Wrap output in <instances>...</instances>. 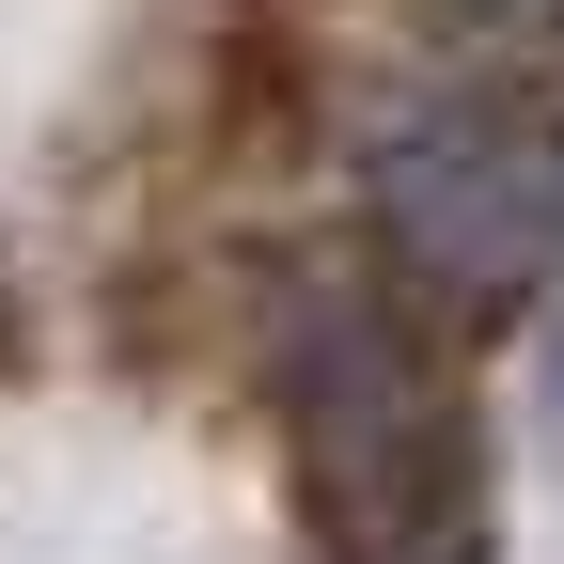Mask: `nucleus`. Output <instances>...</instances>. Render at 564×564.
Returning a JSON list of instances; mask_svg holds the SVG:
<instances>
[{"label":"nucleus","mask_w":564,"mask_h":564,"mask_svg":"<svg viewBox=\"0 0 564 564\" xmlns=\"http://www.w3.org/2000/svg\"><path fill=\"white\" fill-rule=\"evenodd\" d=\"M502 17H564V0H502Z\"/></svg>","instance_id":"nucleus-3"},{"label":"nucleus","mask_w":564,"mask_h":564,"mask_svg":"<svg viewBox=\"0 0 564 564\" xmlns=\"http://www.w3.org/2000/svg\"><path fill=\"white\" fill-rule=\"evenodd\" d=\"M423 361L377 329V314H314V345H299V455H314V486H329V518L377 549V518L423 486Z\"/></svg>","instance_id":"nucleus-2"},{"label":"nucleus","mask_w":564,"mask_h":564,"mask_svg":"<svg viewBox=\"0 0 564 564\" xmlns=\"http://www.w3.org/2000/svg\"><path fill=\"white\" fill-rule=\"evenodd\" d=\"M377 236L423 299L455 314H502L518 282L549 267V141L502 95H423L377 141Z\"/></svg>","instance_id":"nucleus-1"}]
</instances>
